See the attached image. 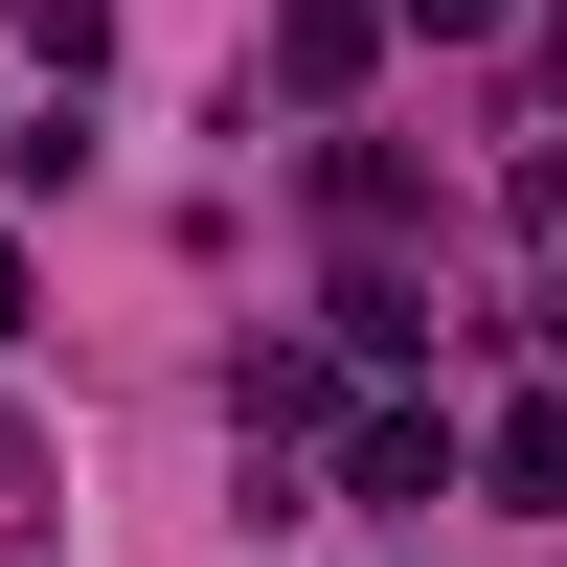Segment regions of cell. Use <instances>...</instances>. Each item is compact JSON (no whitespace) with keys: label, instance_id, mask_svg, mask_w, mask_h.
Masks as SVG:
<instances>
[{"label":"cell","instance_id":"obj_4","mask_svg":"<svg viewBox=\"0 0 567 567\" xmlns=\"http://www.w3.org/2000/svg\"><path fill=\"white\" fill-rule=\"evenodd\" d=\"M409 23H454V45H477V23H499V0H409Z\"/></svg>","mask_w":567,"mask_h":567},{"label":"cell","instance_id":"obj_3","mask_svg":"<svg viewBox=\"0 0 567 567\" xmlns=\"http://www.w3.org/2000/svg\"><path fill=\"white\" fill-rule=\"evenodd\" d=\"M272 45H296V91H341L363 69V0H272Z\"/></svg>","mask_w":567,"mask_h":567},{"label":"cell","instance_id":"obj_2","mask_svg":"<svg viewBox=\"0 0 567 567\" xmlns=\"http://www.w3.org/2000/svg\"><path fill=\"white\" fill-rule=\"evenodd\" d=\"M477 477L523 499V523H567V386H545V409H499V454H477Z\"/></svg>","mask_w":567,"mask_h":567},{"label":"cell","instance_id":"obj_1","mask_svg":"<svg viewBox=\"0 0 567 567\" xmlns=\"http://www.w3.org/2000/svg\"><path fill=\"white\" fill-rule=\"evenodd\" d=\"M432 477H454L432 409H363V432H341V499H386V523H432Z\"/></svg>","mask_w":567,"mask_h":567},{"label":"cell","instance_id":"obj_5","mask_svg":"<svg viewBox=\"0 0 567 567\" xmlns=\"http://www.w3.org/2000/svg\"><path fill=\"white\" fill-rule=\"evenodd\" d=\"M0 341H23V250H0Z\"/></svg>","mask_w":567,"mask_h":567}]
</instances>
